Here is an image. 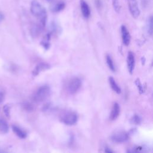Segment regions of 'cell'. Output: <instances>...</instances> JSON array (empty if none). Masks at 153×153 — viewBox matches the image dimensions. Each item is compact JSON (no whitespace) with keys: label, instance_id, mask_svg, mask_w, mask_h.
<instances>
[{"label":"cell","instance_id":"6da1fadb","mask_svg":"<svg viewBox=\"0 0 153 153\" xmlns=\"http://www.w3.org/2000/svg\"><path fill=\"white\" fill-rule=\"evenodd\" d=\"M30 12L36 17L39 19V23L45 27L47 18L45 8L36 0L32 1L30 4Z\"/></svg>","mask_w":153,"mask_h":153},{"label":"cell","instance_id":"7a4b0ae2","mask_svg":"<svg viewBox=\"0 0 153 153\" xmlns=\"http://www.w3.org/2000/svg\"><path fill=\"white\" fill-rule=\"evenodd\" d=\"M51 94V88L48 85H43L39 87L33 96V100L36 103H40L46 100Z\"/></svg>","mask_w":153,"mask_h":153},{"label":"cell","instance_id":"3957f363","mask_svg":"<svg viewBox=\"0 0 153 153\" xmlns=\"http://www.w3.org/2000/svg\"><path fill=\"white\" fill-rule=\"evenodd\" d=\"M60 120L63 124L66 125L72 126L77 122L78 115L74 112L68 111L61 115Z\"/></svg>","mask_w":153,"mask_h":153},{"label":"cell","instance_id":"277c9868","mask_svg":"<svg viewBox=\"0 0 153 153\" xmlns=\"http://www.w3.org/2000/svg\"><path fill=\"white\" fill-rule=\"evenodd\" d=\"M81 80L78 77H74L71 79L68 84L67 89L70 94L76 93L81 87Z\"/></svg>","mask_w":153,"mask_h":153},{"label":"cell","instance_id":"5b68a950","mask_svg":"<svg viewBox=\"0 0 153 153\" xmlns=\"http://www.w3.org/2000/svg\"><path fill=\"white\" fill-rule=\"evenodd\" d=\"M129 134L128 133L123 131H117L112 134L111 139L113 142L120 143L127 141L128 139Z\"/></svg>","mask_w":153,"mask_h":153},{"label":"cell","instance_id":"8992f818","mask_svg":"<svg viewBox=\"0 0 153 153\" xmlns=\"http://www.w3.org/2000/svg\"><path fill=\"white\" fill-rule=\"evenodd\" d=\"M128 10L133 18H137L140 15V10L137 0H127Z\"/></svg>","mask_w":153,"mask_h":153},{"label":"cell","instance_id":"52a82bcc","mask_svg":"<svg viewBox=\"0 0 153 153\" xmlns=\"http://www.w3.org/2000/svg\"><path fill=\"white\" fill-rule=\"evenodd\" d=\"M121 38H122L123 44L126 46L128 45L130 42L131 36L126 26L122 25L121 26Z\"/></svg>","mask_w":153,"mask_h":153},{"label":"cell","instance_id":"ba28073f","mask_svg":"<svg viewBox=\"0 0 153 153\" xmlns=\"http://www.w3.org/2000/svg\"><path fill=\"white\" fill-rule=\"evenodd\" d=\"M127 68L129 73L131 74L133 73L134 68V65H135V59H134V56L133 52L129 51L127 54Z\"/></svg>","mask_w":153,"mask_h":153},{"label":"cell","instance_id":"9c48e42d","mask_svg":"<svg viewBox=\"0 0 153 153\" xmlns=\"http://www.w3.org/2000/svg\"><path fill=\"white\" fill-rule=\"evenodd\" d=\"M80 8L82 16L85 19H88L90 16V8L85 0H80Z\"/></svg>","mask_w":153,"mask_h":153},{"label":"cell","instance_id":"30bf717a","mask_svg":"<svg viewBox=\"0 0 153 153\" xmlns=\"http://www.w3.org/2000/svg\"><path fill=\"white\" fill-rule=\"evenodd\" d=\"M50 65L46 63H39L34 68L32 71V75L33 76H37L42 71H45L50 68Z\"/></svg>","mask_w":153,"mask_h":153},{"label":"cell","instance_id":"8fae6325","mask_svg":"<svg viewBox=\"0 0 153 153\" xmlns=\"http://www.w3.org/2000/svg\"><path fill=\"white\" fill-rule=\"evenodd\" d=\"M120 112V107L118 103H114L110 114L109 119L112 121L115 120L119 116Z\"/></svg>","mask_w":153,"mask_h":153},{"label":"cell","instance_id":"7c38bea8","mask_svg":"<svg viewBox=\"0 0 153 153\" xmlns=\"http://www.w3.org/2000/svg\"><path fill=\"white\" fill-rule=\"evenodd\" d=\"M12 130L13 132L20 139H25L27 136V133L26 131L23 130L22 128L17 126L13 125L12 126Z\"/></svg>","mask_w":153,"mask_h":153},{"label":"cell","instance_id":"4fadbf2b","mask_svg":"<svg viewBox=\"0 0 153 153\" xmlns=\"http://www.w3.org/2000/svg\"><path fill=\"white\" fill-rule=\"evenodd\" d=\"M109 83L110 84V86L111 88L117 94H120L121 92V89L120 87V86L118 85V84L116 82L115 80L114 79L112 76L109 77Z\"/></svg>","mask_w":153,"mask_h":153},{"label":"cell","instance_id":"5bb4252c","mask_svg":"<svg viewBox=\"0 0 153 153\" xmlns=\"http://www.w3.org/2000/svg\"><path fill=\"white\" fill-rule=\"evenodd\" d=\"M65 3L63 1H60L54 4L51 8V10L54 13H58L62 11L65 8Z\"/></svg>","mask_w":153,"mask_h":153},{"label":"cell","instance_id":"9a60e30c","mask_svg":"<svg viewBox=\"0 0 153 153\" xmlns=\"http://www.w3.org/2000/svg\"><path fill=\"white\" fill-rule=\"evenodd\" d=\"M50 39H51V33H47L44 38L42 39V41L41 42V44L42 46L46 50H48L50 45Z\"/></svg>","mask_w":153,"mask_h":153},{"label":"cell","instance_id":"2e32d148","mask_svg":"<svg viewBox=\"0 0 153 153\" xmlns=\"http://www.w3.org/2000/svg\"><path fill=\"white\" fill-rule=\"evenodd\" d=\"M9 130V127L7 121L3 119L0 118V132L2 133H7Z\"/></svg>","mask_w":153,"mask_h":153},{"label":"cell","instance_id":"e0dca14e","mask_svg":"<svg viewBox=\"0 0 153 153\" xmlns=\"http://www.w3.org/2000/svg\"><path fill=\"white\" fill-rule=\"evenodd\" d=\"M152 22H153V19H152V16H151L147 20L146 23V29H147V32L148 34L150 35H152Z\"/></svg>","mask_w":153,"mask_h":153},{"label":"cell","instance_id":"ac0fdd59","mask_svg":"<svg viewBox=\"0 0 153 153\" xmlns=\"http://www.w3.org/2000/svg\"><path fill=\"white\" fill-rule=\"evenodd\" d=\"M106 63L109 67V68L113 72L115 71V67L114 63V62L111 58V57L109 55H106Z\"/></svg>","mask_w":153,"mask_h":153},{"label":"cell","instance_id":"d6986e66","mask_svg":"<svg viewBox=\"0 0 153 153\" xmlns=\"http://www.w3.org/2000/svg\"><path fill=\"white\" fill-rule=\"evenodd\" d=\"M141 121H142V119H141L140 117L137 114L134 115L131 119V123H133L134 124H137V125L140 124L141 123Z\"/></svg>","mask_w":153,"mask_h":153},{"label":"cell","instance_id":"ffe728a7","mask_svg":"<svg viewBox=\"0 0 153 153\" xmlns=\"http://www.w3.org/2000/svg\"><path fill=\"white\" fill-rule=\"evenodd\" d=\"M112 5L114 10L117 13H119L120 11V4L119 0H112Z\"/></svg>","mask_w":153,"mask_h":153},{"label":"cell","instance_id":"44dd1931","mask_svg":"<svg viewBox=\"0 0 153 153\" xmlns=\"http://www.w3.org/2000/svg\"><path fill=\"white\" fill-rule=\"evenodd\" d=\"M23 109L26 111H33V107L32 106V104H30V103L29 102H25L23 104Z\"/></svg>","mask_w":153,"mask_h":153},{"label":"cell","instance_id":"7402d4cb","mask_svg":"<svg viewBox=\"0 0 153 153\" xmlns=\"http://www.w3.org/2000/svg\"><path fill=\"white\" fill-rule=\"evenodd\" d=\"M10 108H11V106L9 105H5L3 107L4 112L6 115V117H7L8 118L10 117Z\"/></svg>","mask_w":153,"mask_h":153},{"label":"cell","instance_id":"603a6c76","mask_svg":"<svg viewBox=\"0 0 153 153\" xmlns=\"http://www.w3.org/2000/svg\"><path fill=\"white\" fill-rule=\"evenodd\" d=\"M137 88H138V90H139V91L140 93H143L144 91V89H143V87L142 86V84H141V82H140L139 79H137L136 80V82H135Z\"/></svg>","mask_w":153,"mask_h":153},{"label":"cell","instance_id":"cb8c5ba5","mask_svg":"<svg viewBox=\"0 0 153 153\" xmlns=\"http://www.w3.org/2000/svg\"><path fill=\"white\" fill-rule=\"evenodd\" d=\"M95 5L97 8L100 9L102 7V2L101 0H95Z\"/></svg>","mask_w":153,"mask_h":153},{"label":"cell","instance_id":"d4e9b609","mask_svg":"<svg viewBox=\"0 0 153 153\" xmlns=\"http://www.w3.org/2000/svg\"><path fill=\"white\" fill-rule=\"evenodd\" d=\"M149 4L148 0H142V4L144 7H146Z\"/></svg>","mask_w":153,"mask_h":153},{"label":"cell","instance_id":"484cf974","mask_svg":"<svg viewBox=\"0 0 153 153\" xmlns=\"http://www.w3.org/2000/svg\"><path fill=\"white\" fill-rule=\"evenodd\" d=\"M4 99V96L2 93H0V103H2Z\"/></svg>","mask_w":153,"mask_h":153},{"label":"cell","instance_id":"4316f807","mask_svg":"<svg viewBox=\"0 0 153 153\" xmlns=\"http://www.w3.org/2000/svg\"><path fill=\"white\" fill-rule=\"evenodd\" d=\"M105 151L106 152H108V153H112V152H113V151H112L110 148H105Z\"/></svg>","mask_w":153,"mask_h":153},{"label":"cell","instance_id":"83f0119b","mask_svg":"<svg viewBox=\"0 0 153 153\" xmlns=\"http://www.w3.org/2000/svg\"><path fill=\"white\" fill-rule=\"evenodd\" d=\"M3 19H4V16L0 13V22L3 20Z\"/></svg>","mask_w":153,"mask_h":153},{"label":"cell","instance_id":"f1b7e54d","mask_svg":"<svg viewBox=\"0 0 153 153\" xmlns=\"http://www.w3.org/2000/svg\"><path fill=\"white\" fill-rule=\"evenodd\" d=\"M47 1H48V2H51V1H53V0H46Z\"/></svg>","mask_w":153,"mask_h":153}]
</instances>
